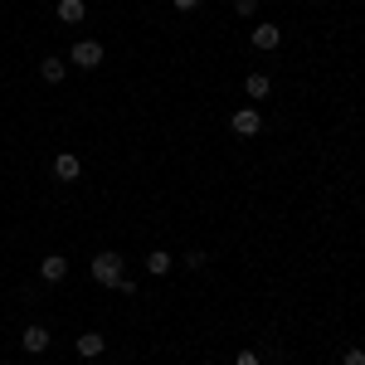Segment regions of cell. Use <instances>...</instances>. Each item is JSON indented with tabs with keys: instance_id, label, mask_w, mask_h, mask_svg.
<instances>
[{
	"instance_id": "obj_1",
	"label": "cell",
	"mask_w": 365,
	"mask_h": 365,
	"mask_svg": "<svg viewBox=\"0 0 365 365\" xmlns=\"http://www.w3.org/2000/svg\"><path fill=\"white\" fill-rule=\"evenodd\" d=\"M88 273H93V282H103V287H117V278H122V253H113V249L93 253Z\"/></svg>"
},
{
	"instance_id": "obj_2",
	"label": "cell",
	"mask_w": 365,
	"mask_h": 365,
	"mask_svg": "<svg viewBox=\"0 0 365 365\" xmlns=\"http://www.w3.org/2000/svg\"><path fill=\"white\" fill-rule=\"evenodd\" d=\"M68 63H73V68H98V63H103V44H98V39H73Z\"/></svg>"
},
{
	"instance_id": "obj_3",
	"label": "cell",
	"mask_w": 365,
	"mask_h": 365,
	"mask_svg": "<svg viewBox=\"0 0 365 365\" xmlns=\"http://www.w3.org/2000/svg\"><path fill=\"white\" fill-rule=\"evenodd\" d=\"M229 127H234L239 137H258V127H263V113H258V108H239V113L229 117Z\"/></svg>"
},
{
	"instance_id": "obj_4",
	"label": "cell",
	"mask_w": 365,
	"mask_h": 365,
	"mask_svg": "<svg viewBox=\"0 0 365 365\" xmlns=\"http://www.w3.org/2000/svg\"><path fill=\"white\" fill-rule=\"evenodd\" d=\"M39 278H44V282H63V278H68V258H63V253L39 258Z\"/></svg>"
},
{
	"instance_id": "obj_5",
	"label": "cell",
	"mask_w": 365,
	"mask_h": 365,
	"mask_svg": "<svg viewBox=\"0 0 365 365\" xmlns=\"http://www.w3.org/2000/svg\"><path fill=\"white\" fill-rule=\"evenodd\" d=\"M54 175L58 180H78V175H83V161H78L73 151H58L54 156Z\"/></svg>"
},
{
	"instance_id": "obj_6",
	"label": "cell",
	"mask_w": 365,
	"mask_h": 365,
	"mask_svg": "<svg viewBox=\"0 0 365 365\" xmlns=\"http://www.w3.org/2000/svg\"><path fill=\"white\" fill-rule=\"evenodd\" d=\"M103 351H108V336H103V331H83V336H78V356H83V361H98Z\"/></svg>"
},
{
	"instance_id": "obj_7",
	"label": "cell",
	"mask_w": 365,
	"mask_h": 365,
	"mask_svg": "<svg viewBox=\"0 0 365 365\" xmlns=\"http://www.w3.org/2000/svg\"><path fill=\"white\" fill-rule=\"evenodd\" d=\"M249 39H253V49H278V44H282V29L278 25H253Z\"/></svg>"
},
{
	"instance_id": "obj_8",
	"label": "cell",
	"mask_w": 365,
	"mask_h": 365,
	"mask_svg": "<svg viewBox=\"0 0 365 365\" xmlns=\"http://www.w3.org/2000/svg\"><path fill=\"white\" fill-rule=\"evenodd\" d=\"M20 346H25L29 356H44V351H49V331H44V327H25Z\"/></svg>"
},
{
	"instance_id": "obj_9",
	"label": "cell",
	"mask_w": 365,
	"mask_h": 365,
	"mask_svg": "<svg viewBox=\"0 0 365 365\" xmlns=\"http://www.w3.org/2000/svg\"><path fill=\"white\" fill-rule=\"evenodd\" d=\"M244 93H249L253 103H263V98L273 93V78H268V73H249V78H244Z\"/></svg>"
},
{
	"instance_id": "obj_10",
	"label": "cell",
	"mask_w": 365,
	"mask_h": 365,
	"mask_svg": "<svg viewBox=\"0 0 365 365\" xmlns=\"http://www.w3.org/2000/svg\"><path fill=\"white\" fill-rule=\"evenodd\" d=\"M170 268H175V258H170V253H161V249L146 253V273H151V278H166Z\"/></svg>"
},
{
	"instance_id": "obj_11",
	"label": "cell",
	"mask_w": 365,
	"mask_h": 365,
	"mask_svg": "<svg viewBox=\"0 0 365 365\" xmlns=\"http://www.w3.org/2000/svg\"><path fill=\"white\" fill-rule=\"evenodd\" d=\"M83 15H88L83 0H58V20L63 25H83Z\"/></svg>"
},
{
	"instance_id": "obj_12",
	"label": "cell",
	"mask_w": 365,
	"mask_h": 365,
	"mask_svg": "<svg viewBox=\"0 0 365 365\" xmlns=\"http://www.w3.org/2000/svg\"><path fill=\"white\" fill-rule=\"evenodd\" d=\"M63 73H68L63 58H44V63H39V78H44V83H63Z\"/></svg>"
},
{
	"instance_id": "obj_13",
	"label": "cell",
	"mask_w": 365,
	"mask_h": 365,
	"mask_svg": "<svg viewBox=\"0 0 365 365\" xmlns=\"http://www.w3.org/2000/svg\"><path fill=\"white\" fill-rule=\"evenodd\" d=\"M205 263H210V258H205V249H190V253H185V268H205Z\"/></svg>"
},
{
	"instance_id": "obj_14",
	"label": "cell",
	"mask_w": 365,
	"mask_h": 365,
	"mask_svg": "<svg viewBox=\"0 0 365 365\" xmlns=\"http://www.w3.org/2000/svg\"><path fill=\"white\" fill-rule=\"evenodd\" d=\"M341 365H365V351H361V346H351V351L341 356Z\"/></svg>"
},
{
	"instance_id": "obj_15",
	"label": "cell",
	"mask_w": 365,
	"mask_h": 365,
	"mask_svg": "<svg viewBox=\"0 0 365 365\" xmlns=\"http://www.w3.org/2000/svg\"><path fill=\"white\" fill-rule=\"evenodd\" d=\"M234 10H239V15H253V10H258V0H234Z\"/></svg>"
},
{
	"instance_id": "obj_16",
	"label": "cell",
	"mask_w": 365,
	"mask_h": 365,
	"mask_svg": "<svg viewBox=\"0 0 365 365\" xmlns=\"http://www.w3.org/2000/svg\"><path fill=\"white\" fill-rule=\"evenodd\" d=\"M234 365H258V356H253V351H239V356H234Z\"/></svg>"
},
{
	"instance_id": "obj_17",
	"label": "cell",
	"mask_w": 365,
	"mask_h": 365,
	"mask_svg": "<svg viewBox=\"0 0 365 365\" xmlns=\"http://www.w3.org/2000/svg\"><path fill=\"white\" fill-rule=\"evenodd\" d=\"M170 5H175V10H195L200 0H170Z\"/></svg>"
}]
</instances>
